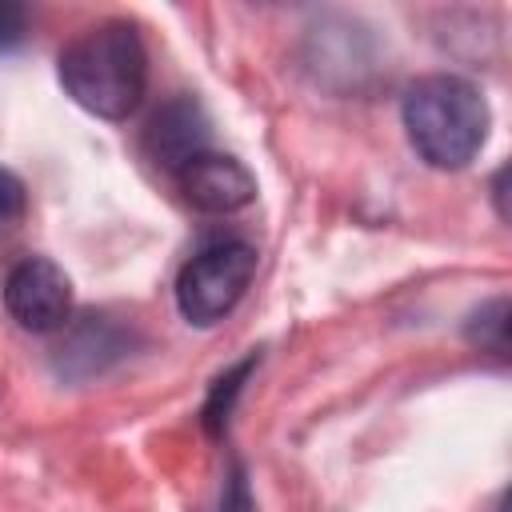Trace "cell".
<instances>
[{
    "instance_id": "cell-8",
    "label": "cell",
    "mask_w": 512,
    "mask_h": 512,
    "mask_svg": "<svg viewBox=\"0 0 512 512\" xmlns=\"http://www.w3.org/2000/svg\"><path fill=\"white\" fill-rule=\"evenodd\" d=\"M468 340H472L476 348L496 352V356L508 352V300H504V296L492 300V304H484L480 312H472V320H468Z\"/></svg>"
},
{
    "instance_id": "cell-3",
    "label": "cell",
    "mask_w": 512,
    "mask_h": 512,
    "mask_svg": "<svg viewBox=\"0 0 512 512\" xmlns=\"http://www.w3.org/2000/svg\"><path fill=\"white\" fill-rule=\"evenodd\" d=\"M256 276V248L248 240H216L200 248L176 276V304L188 324L224 320Z\"/></svg>"
},
{
    "instance_id": "cell-4",
    "label": "cell",
    "mask_w": 512,
    "mask_h": 512,
    "mask_svg": "<svg viewBox=\"0 0 512 512\" xmlns=\"http://www.w3.org/2000/svg\"><path fill=\"white\" fill-rule=\"evenodd\" d=\"M4 308L24 332H56L72 316V280L48 256H24L4 276Z\"/></svg>"
},
{
    "instance_id": "cell-5",
    "label": "cell",
    "mask_w": 512,
    "mask_h": 512,
    "mask_svg": "<svg viewBox=\"0 0 512 512\" xmlns=\"http://www.w3.org/2000/svg\"><path fill=\"white\" fill-rule=\"evenodd\" d=\"M176 184H180V192L192 208L212 212V216L240 212L244 204L256 200V176L236 156H224V152H212V148L192 156L176 172Z\"/></svg>"
},
{
    "instance_id": "cell-7",
    "label": "cell",
    "mask_w": 512,
    "mask_h": 512,
    "mask_svg": "<svg viewBox=\"0 0 512 512\" xmlns=\"http://www.w3.org/2000/svg\"><path fill=\"white\" fill-rule=\"evenodd\" d=\"M144 152L164 164L172 176L200 152H208V116L196 100H172L164 104L148 128H144Z\"/></svg>"
},
{
    "instance_id": "cell-1",
    "label": "cell",
    "mask_w": 512,
    "mask_h": 512,
    "mask_svg": "<svg viewBox=\"0 0 512 512\" xmlns=\"http://www.w3.org/2000/svg\"><path fill=\"white\" fill-rule=\"evenodd\" d=\"M64 92L100 120H128L148 88V52L128 20H100L60 52Z\"/></svg>"
},
{
    "instance_id": "cell-11",
    "label": "cell",
    "mask_w": 512,
    "mask_h": 512,
    "mask_svg": "<svg viewBox=\"0 0 512 512\" xmlns=\"http://www.w3.org/2000/svg\"><path fill=\"white\" fill-rule=\"evenodd\" d=\"M20 36H24V8L0 4V48H12Z\"/></svg>"
},
{
    "instance_id": "cell-12",
    "label": "cell",
    "mask_w": 512,
    "mask_h": 512,
    "mask_svg": "<svg viewBox=\"0 0 512 512\" xmlns=\"http://www.w3.org/2000/svg\"><path fill=\"white\" fill-rule=\"evenodd\" d=\"M220 512H252V500H248V484H244V472L236 468L232 472V484L224 492V508Z\"/></svg>"
},
{
    "instance_id": "cell-10",
    "label": "cell",
    "mask_w": 512,
    "mask_h": 512,
    "mask_svg": "<svg viewBox=\"0 0 512 512\" xmlns=\"http://www.w3.org/2000/svg\"><path fill=\"white\" fill-rule=\"evenodd\" d=\"M20 216H24V184L8 168H0V232H8Z\"/></svg>"
},
{
    "instance_id": "cell-2",
    "label": "cell",
    "mask_w": 512,
    "mask_h": 512,
    "mask_svg": "<svg viewBox=\"0 0 512 512\" xmlns=\"http://www.w3.org/2000/svg\"><path fill=\"white\" fill-rule=\"evenodd\" d=\"M404 132L416 156L432 168H464L488 140V104L464 76H420L404 92Z\"/></svg>"
},
{
    "instance_id": "cell-9",
    "label": "cell",
    "mask_w": 512,
    "mask_h": 512,
    "mask_svg": "<svg viewBox=\"0 0 512 512\" xmlns=\"http://www.w3.org/2000/svg\"><path fill=\"white\" fill-rule=\"evenodd\" d=\"M252 364H256V360H244V364H236L228 376H220V380L212 384V396H208V404H204V428H208V432H220V428L228 424L232 400H236V392L244 388V376L252 372Z\"/></svg>"
},
{
    "instance_id": "cell-6",
    "label": "cell",
    "mask_w": 512,
    "mask_h": 512,
    "mask_svg": "<svg viewBox=\"0 0 512 512\" xmlns=\"http://www.w3.org/2000/svg\"><path fill=\"white\" fill-rule=\"evenodd\" d=\"M128 344H132L128 328H120L108 316L88 312L76 324H64V340L56 344V372L68 380L100 376L128 352Z\"/></svg>"
}]
</instances>
